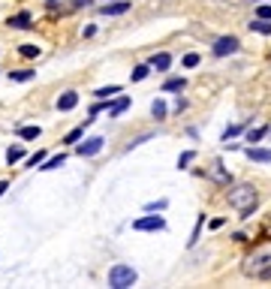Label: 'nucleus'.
<instances>
[{"mask_svg": "<svg viewBox=\"0 0 271 289\" xmlns=\"http://www.w3.org/2000/svg\"><path fill=\"white\" fill-rule=\"evenodd\" d=\"M229 205L247 220V217H253V211H256V205H259V196H256V190H253L250 184H238V187L229 190Z\"/></svg>", "mask_w": 271, "mask_h": 289, "instance_id": "nucleus-1", "label": "nucleus"}, {"mask_svg": "<svg viewBox=\"0 0 271 289\" xmlns=\"http://www.w3.org/2000/svg\"><path fill=\"white\" fill-rule=\"evenodd\" d=\"M244 274L247 277H256V280H271V253L247 259L244 262Z\"/></svg>", "mask_w": 271, "mask_h": 289, "instance_id": "nucleus-2", "label": "nucleus"}, {"mask_svg": "<svg viewBox=\"0 0 271 289\" xmlns=\"http://www.w3.org/2000/svg\"><path fill=\"white\" fill-rule=\"evenodd\" d=\"M136 280H139V274H136L133 265H115L109 271V286L112 289H127V286H133Z\"/></svg>", "mask_w": 271, "mask_h": 289, "instance_id": "nucleus-3", "label": "nucleus"}, {"mask_svg": "<svg viewBox=\"0 0 271 289\" xmlns=\"http://www.w3.org/2000/svg\"><path fill=\"white\" fill-rule=\"evenodd\" d=\"M133 229H136V232H160V229H166V220H163V217H157V214H148V217L133 220Z\"/></svg>", "mask_w": 271, "mask_h": 289, "instance_id": "nucleus-4", "label": "nucleus"}, {"mask_svg": "<svg viewBox=\"0 0 271 289\" xmlns=\"http://www.w3.org/2000/svg\"><path fill=\"white\" fill-rule=\"evenodd\" d=\"M102 142H105L102 136H91V139H85V142L75 148V154H78V157H94V154L102 151Z\"/></svg>", "mask_w": 271, "mask_h": 289, "instance_id": "nucleus-5", "label": "nucleus"}, {"mask_svg": "<svg viewBox=\"0 0 271 289\" xmlns=\"http://www.w3.org/2000/svg\"><path fill=\"white\" fill-rule=\"evenodd\" d=\"M238 45H241V42H238L235 36H220V39L214 42V55H217V58H226V55H235V51H238Z\"/></svg>", "mask_w": 271, "mask_h": 289, "instance_id": "nucleus-6", "label": "nucleus"}, {"mask_svg": "<svg viewBox=\"0 0 271 289\" xmlns=\"http://www.w3.org/2000/svg\"><path fill=\"white\" fill-rule=\"evenodd\" d=\"M208 178H211V181H217V184H229V181H232V178H229V172L223 169V163H220V160L211 163V169H208Z\"/></svg>", "mask_w": 271, "mask_h": 289, "instance_id": "nucleus-7", "label": "nucleus"}, {"mask_svg": "<svg viewBox=\"0 0 271 289\" xmlns=\"http://www.w3.org/2000/svg\"><path fill=\"white\" fill-rule=\"evenodd\" d=\"M130 9V3L127 0H118V3H105V6H100V15H124Z\"/></svg>", "mask_w": 271, "mask_h": 289, "instance_id": "nucleus-8", "label": "nucleus"}, {"mask_svg": "<svg viewBox=\"0 0 271 289\" xmlns=\"http://www.w3.org/2000/svg\"><path fill=\"white\" fill-rule=\"evenodd\" d=\"M75 106H78V94L75 91H67L64 96H58V109L61 112H72Z\"/></svg>", "mask_w": 271, "mask_h": 289, "instance_id": "nucleus-9", "label": "nucleus"}, {"mask_svg": "<svg viewBox=\"0 0 271 289\" xmlns=\"http://www.w3.org/2000/svg\"><path fill=\"white\" fill-rule=\"evenodd\" d=\"M247 160H253V163H271V151H268V148H247Z\"/></svg>", "mask_w": 271, "mask_h": 289, "instance_id": "nucleus-10", "label": "nucleus"}, {"mask_svg": "<svg viewBox=\"0 0 271 289\" xmlns=\"http://www.w3.org/2000/svg\"><path fill=\"white\" fill-rule=\"evenodd\" d=\"M130 109V96H121V99H115L112 106H109V118H118V115H124Z\"/></svg>", "mask_w": 271, "mask_h": 289, "instance_id": "nucleus-11", "label": "nucleus"}, {"mask_svg": "<svg viewBox=\"0 0 271 289\" xmlns=\"http://www.w3.org/2000/svg\"><path fill=\"white\" fill-rule=\"evenodd\" d=\"M9 28L28 31V28H31V15H28V12H18V15H12V18H9Z\"/></svg>", "mask_w": 271, "mask_h": 289, "instance_id": "nucleus-12", "label": "nucleus"}, {"mask_svg": "<svg viewBox=\"0 0 271 289\" xmlns=\"http://www.w3.org/2000/svg\"><path fill=\"white\" fill-rule=\"evenodd\" d=\"M91 124H94V118H88V121H85V127H91ZM85 127H75L72 133H67V139H64V142H67V145H75V142L85 136Z\"/></svg>", "mask_w": 271, "mask_h": 289, "instance_id": "nucleus-13", "label": "nucleus"}, {"mask_svg": "<svg viewBox=\"0 0 271 289\" xmlns=\"http://www.w3.org/2000/svg\"><path fill=\"white\" fill-rule=\"evenodd\" d=\"M166 112H169V109H166V102H163V99H154V102H151V115H154L157 121H163V118H166Z\"/></svg>", "mask_w": 271, "mask_h": 289, "instance_id": "nucleus-14", "label": "nucleus"}, {"mask_svg": "<svg viewBox=\"0 0 271 289\" xmlns=\"http://www.w3.org/2000/svg\"><path fill=\"white\" fill-rule=\"evenodd\" d=\"M169 64H172V58L163 51V55H154V61H151V66L154 69H169Z\"/></svg>", "mask_w": 271, "mask_h": 289, "instance_id": "nucleus-15", "label": "nucleus"}, {"mask_svg": "<svg viewBox=\"0 0 271 289\" xmlns=\"http://www.w3.org/2000/svg\"><path fill=\"white\" fill-rule=\"evenodd\" d=\"M184 88H187V78H169L163 85V91H184Z\"/></svg>", "mask_w": 271, "mask_h": 289, "instance_id": "nucleus-16", "label": "nucleus"}, {"mask_svg": "<svg viewBox=\"0 0 271 289\" xmlns=\"http://www.w3.org/2000/svg\"><path fill=\"white\" fill-rule=\"evenodd\" d=\"M34 75H36L34 69H21V72H9V78H12V82H31Z\"/></svg>", "mask_w": 271, "mask_h": 289, "instance_id": "nucleus-17", "label": "nucleus"}, {"mask_svg": "<svg viewBox=\"0 0 271 289\" xmlns=\"http://www.w3.org/2000/svg\"><path fill=\"white\" fill-rule=\"evenodd\" d=\"M39 133H42L39 127H21L18 129V139H39Z\"/></svg>", "mask_w": 271, "mask_h": 289, "instance_id": "nucleus-18", "label": "nucleus"}, {"mask_svg": "<svg viewBox=\"0 0 271 289\" xmlns=\"http://www.w3.org/2000/svg\"><path fill=\"white\" fill-rule=\"evenodd\" d=\"M250 31H256V33H265V36H271V21H250Z\"/></svg>", "mask_w": 271, "mask_h": 289, "instance_id": "nucleus-19", "label": "nucleus"}, {"mask_svg": "<svg viewBox=\"0 0 271 289\" xmlns=\"http://www.w3.org/2000/svg\"><path fill=\"white\" fill-rule=\"evenodd\" d=\"M21 157H24V151H21V148H18V145H15V148H9V151H6V163H9V166H12V163H18V160H21Z\"/></svg>", "mask_w": 271, "mask_h": 289, "instance_id": "nucleus-20", "label": "nucleus"}, {"mask_svg": "<svg viewBox=\"0 0 271 289\" xmlns=\"http://www.w3.org/2000/svg\"><path fill=\"white\" fill-rule=\"evenodd\" d=\"M64 163H67V157L61 154V157H51V160H45V166H39V169H45V172H48V169H61Z\"/></svg>", "mask_w": 271, "mask_h": 289, "instance_id": "nucleus-21", "label": "nucleus"}, {"mask_svg": "<svg viewBox=\"0 0 271 289\" xmlns=\"http://www.w3.org/2000/svg\"><path fill=\"white\" fill-rule=\"evenodd\" d=\"M115 94H121V88H118V85H109V88H100V91H97L100 99H109V96H115Z\"/></svg>", "mask_w": 271, "mask_h": 289, "instance_id": "nucleus-22", "label": "nucleus"}, {"mask_svg": "<svg viewBox=\"0 0 271 289\" xmlns=\"http://www.w3.org/2000/svg\"><path fill=\"white\" fill-rule=\"evenodd\" d=\"M148 72H151V66H136L133 69V75H130V78H133V82H142V78H148Z\"/></svg>", "mask_w": 271, "mask_h": 289, "instance_id": "nucleus-23", "label": "nucleus"}, {"mask_svg": "<svg viewBox=\"0 0 271 289\" xmlns=\"http://www.w3.org/2000/svg\"><path fill=\"white\" fill-rule=\"evenodd\" d=\"M18 51H21V58H36L39 55V45H21Z\"/></svg>", "mask_w": 271, "mask_h": 289, "instance_id": "nucleus-24", "label": "nucleus"}, {"mask_svg": "<svg viewBox=\"0 0 271 289\" xmlns=\"http://www.w3.org/2000/svg\"><path fill=\"white\" fill-rule=\"evenodd\" d=\"M193 157H196V151H184V154L178 157V169H187V163L193 160Z\"/></svg>", "mask_w": 271, "mask_h": 289, "instance_id": "nucleus-25", "label": "nucleus"}, {"mask_svg": "<svg viewBox=\"0 0 271 289\" xmlns=\"http://www.w3.org/2000/svg\"><path fill=\"white\" fill-rule=\"evenodd\" d=\"M238 133H241V127H238V124H232V127H226V129H223V142H229V139H235Z\"/></svg>", "mask_w": 271, "mask_h": 289, "instance_id": "nucleus-26", "label": "nucleus"}, {"mask_svg": "<svg viewBox=\"0 0 271 289\" xmlns=\"http://www.w3.org/2000/svg\"><path fill=\"white\" fill-rule=\"evenodd\" d=\"M262 136H265V127H256V129H250V133H247V142H259Z\"/></svg>", "mask_w": 271, "mask_h": 289, "instance_id": "nucleus-27", "label": "nucleus"}, {"mask_svg": "<svg viewBox=\"0 0 271 289\" xmlns=\"http://www.w3.org/2000/svg\"><path fill=\"white\" fill-rule=\"evenodd\" d=\"M166 205H169V202H166V199H160V202H151V205H145V211H163Z\"/></svg>", "mask_w": 271, "mask_h": 289, "instance_id": "nucleus-28", "label": "nucleus"}, {"mask_svg": "<svg viewBox=\"0 0 271 289\" xmlns=\"http://www.w3.org/2000/svg\"><path fill=\"white\" fill-rule=\"evenodd\" d=\"M256 15H259V18H271V6L268 3H262V6L256 9Z\"/></svg>", "mask_w": 271, "mask_h": 289, "instance_id": "nucleus-29", "label": "nucleus"}, {"mask_svg": "<svg viewBox=\"0 0 271 289\" xmlns=\"http://www.w3.org/2000/svg\"><path fill=\"white\" fill-rule=\"evenodd\" d=\"M45 160V154H42V151H36L34 157H31V160H28V166H39V163Z\"/></svg>", "mask_w": 271, "mask_h": 289, "instance_id": "nucleus-30", "label": "nucleus"}, {"mask_svg": "<svg viewBox=\"0 0 271 289\" xmlns=\"http://www.w3.org/2000/svg\"><path fill=\"white\" fill-rule=\"evenodd\" d=\"M199 64V55H187V58H184V66H196Z\"/></svg>", "mask_w": 271, "mask_h": 289, "instance_id": "nucleus-31", "label": "nucleus"}, {"mask_svg": "<svg viewBox=\"0 0 271 289\" xmlns=\"http://www.w3.org/2000/svg\"><path fill=\"white\" fill-rule=\"evenodd\" d=\"M94 0H75V6H91Z\"/></svg>", "mask_w": 271, "mask_h": 289, "instance_id": "nucleus-32", "label": "nucleus"}, {"mask_svg": "<svg viewBox=\"0 0 271 289\" xmlns=\"http://www.w3.org/2000/svg\"><path fill=\"white\" fill-rule=\"evenodd\" d=\"M6 190H9V184H6V181H0V196H3Z\"/></svg>", "mask_w": 271, "mask_h": 289, "instance_id": "nucleus-33", "label": "nucleus"}, {"mask_svg": "<svg viewBox=\"0 0 271 289\" xmlns=\"http://www.w3.org/2000/svg\"><path fill=\"white\" fill-rule=\"evenodd\" d=\"M256 3H262V0H256Z\"/></svg>", "mask_w": 271, "mask_h": 289, "instance_id": "nucleus-34", "label": "nucleus"}]
</instances>
